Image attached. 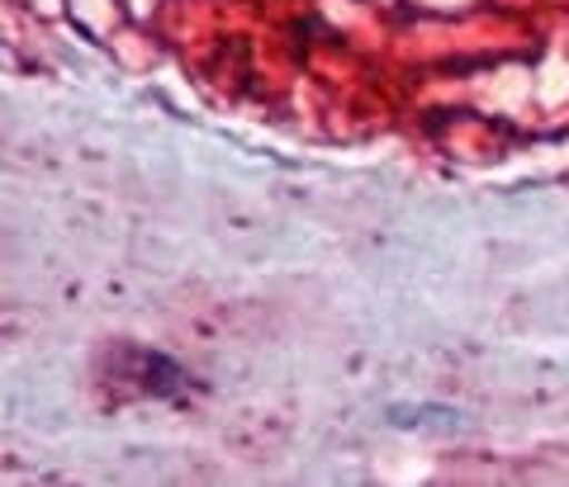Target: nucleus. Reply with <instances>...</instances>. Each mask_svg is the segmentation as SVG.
<instances>
[{"label": "nucleus", "instance_id": "f257e3e1", "mask_svg": "<svg viewBox=\"0 0 569 487\" xmlns=\"http://www.w3.org/2000/svg\"><path fill=\"white\" fill-rule=\"evenodd\" d=\"M100 378H104V388H119L123 398L171 403V407H190L194 398L209 393V384L200 374H190L186 359H176L171 351L142 346V341H119V346L104 351Z\"/></svg>", "mask_w": 569, "mask_h": 487}]
</instances>
